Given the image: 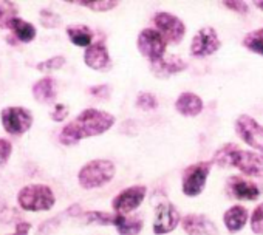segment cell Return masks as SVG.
Masks as SVG:
<instances>
[{
  "mask_svg": "<svg viewBox=\"0 0 263 235\" xmlns=\"http://www.w3.org/2000/svg\"><path fill=\"white\" fill-rule=\"evenodd\" d=\"M212 163L221 167H237L248 177L263 178V153L241 150L237 144L232 143L221 146L215 152Z\"/></svg>",
  "mask_w": 263,
  "mask_h": 235,
  "instance_id": "2",
  "label": "cell"
},
{
  "mask_svg": "<svg viewBox=\"0 0 263 235\" xmlns=\"http://www.w3.org/2000/svg\"><path fill=\"white\" fill-rule=\"evenodd\" d=\"M203 99L192 93V91H184L181 93L177 101H175V110L186 118H195L203 111Z\"/></svg>",
  "mask_w": 263,
  "mask_h": 235,
  "instance_id": "17",
  "label": "cell"
},
{
  "mask_svg": "<svg viewBox=\"0 0 263 235\" xmlns=\"http://www.w3.org/2000/svg\"><path fill=\"white\" fill-rule=\"evenodd\" d=\"M87 224H99V226H110L115 221V215L101 210H88L81 215Z\"/></svg>",
  "mask_w": 263,
  "mask_h": 235,
  "instance_id": "24",
  "label": "cell"
},
{
  "mask_svg": "<svg viewBox=\"0 0 263 235\" xmlns=\"http://www.w3.org/2000/svg\"><path fill=\"white\" fill-rule=\"evenodd\" d=\"M113 226L119 235H138L143 230V220L138 217H128L115 213Z\"/></svg>",
  "mask_w": 263,
  "mask_h": 235,
  "instance_id": "22",
  "label": "cell"
},
{
  "mask_svg": "<svg viewBox=\"0 0 263 235\" xmlns=\"http://www.w3.org/2000/svg\"><path fill=\"white\" fill-rule=\"evenodd\" d=\"M137 47L146 59H149L151 62H155L166 56L167 42L157 30L146 28L140 33L137 39Z\"/></svg>",
  "mask_w": 263,
  "mask_h": 235,
  "instance_id": "8",
  "label": "cell"
},
{
  "mask_svg": "<svg viewBox=\"0 0 263 235\" xmlns=\"http://www.w3.org/2000/svg\"><path fill=\"white\" fill-rule=\"evenodd\" d=\"M8 30H11L13 34H14V37H16L19 42H22V44H30V42H33V41L36 39V36H37L36 27H34L33 24H30V22L21 19V17L13 19V21L10 22V25H8Z\"/></svg>",
  "mask_w": 263,
  "mask_h": 235,
  "instance_id": "20",
  "label": "cell"
},
{
  "mask_svg": "<svg viewBox=\"0 0 263 235\" xmlns=\"http://www.w3.org/2000/svg\"><path fill=\"white\" fill-rule=\"evenodd\" d=\"M137 105L144 111H151V110H155L158 107V99L154 93L143 91L137 97Z\"/></svg>",
  "mask_w": 263,
  "mask_h": 235,
  "instance_id": "29",
  "label": "cell"
},
{
  "mask_svg": "<svg viewBox=\"0 0 263 235\" xmlns=\"http://www.w3.org/2000/svg\"><path fill=\"white\" fill-rule=\"evenodd\" d=\"M88 93L98 99H108L110 97V93H111V88L110 85L107 84H102V85H93L88 88Z\"/></svg>",
  "mask_w": 263,
  "mask_h": 235,
  "instance_id": "33",
  "label": "cell"
},
{
  "mask_svg": "<svg viewBox=\"0 0 263 235\" xmlns=\"http://www.w3.org/2000/svg\"><path fill=\"white\" fill-rule=\"evenodd\" d=\"M84 62L88 68L96 70V71H105L110 68L111 61L108 50L104 42H93L88 48H85L84 53Z\"/></svg>",
  "mask_w": 263,
  "mask_h": 235,
  "instance_id": "14",
  "label": "cell"
},
{
  "mask_svg": "<svg viewBox=\"0 0 263 235\" xmlns=\"http://www.w3.org/2000/svg\"><path fill=\"white\" fill-rule=\"evenodd\" d=\"M33 96L39 104H54L56 97H58V84L54 81V77L51 76H45L42 79H39L34 85H33Z\"/></svg>",
  "mask_w": 263,
  "mask_h": 235,
  "instance_id": "18",
  "label": "cell"
},
{
  "mask_svg": "<svg viewBox=\"0 0 263 235\" xmlns=\"http://www.w3.org/2000/svg\"><path fill=\"white\" fill-rule=\"evenodd\" d=\"M147 193L146 186H130L124 190H121L113 200H111V207L116 213L119 215H127L130 212H134L141 206Z\"/></svg>",
  "mask_w": 263,
  "mask_h": 235,
  "instance_id": "9",
  "label": "cell"
},
{
  "mask_svg": "<svg viewBox=\"0 0 263 235\" xmlns=\"http://www.w3.org/2000/svg\"><path fill=\"white\" fill-rule=\"evenodd\" d=\"M116 167L110 160H91L78 173V183L82 189L91 190L105 186L115 177Z\"/></svg>",
  "mask_w": 263,
  "mask_h": 235,
  "instance_id": "4",
  "label": "cell"
},
{
  "mask_svg": "<svg viewBox=\"0 0 263 235\" xmlns=\"http://www.w3.org/2000/svg\"><path fill=\"white\" fill-rule=\"evenodd\" d=\"M54 203V192L47 184H28L17 192V204L27 212H45Z\"/></svg>",
  "mask_w": 263,
  "mask_h": 235,
  "instance_id": "3",
  "label": "cell"
},
{
  "mask_svg": "<svg viewBox=\"0 0 263 235\" xmlns=\"http://www.w3.org/2000/svg\"><path fill=\"white\" fill-rule=\"evenodd\" d=\"M180 223H181L180 212L172 203L164 201V203H160L155 207V218H154V233L155 235L169 233Z\"/></svg>",
  "mask_w": 263,
  "mask_h": 235,
  "instance_id": "11",
  "label": "cell"
},
{
  "mask_svg": "<svg viewBox=\"0 0 263 235\" xmlns=\"http://www.w3.org/2000/svg\"><path fill=\"white\" fill-rule=\"evenodd\" d=\"M226 192L229 197L240 201H255L261 193L260 187L254 181L243 177H231L226 181Z\"/></svg>",
  "mask_w": 263,
  "mask_h": 235,
  "instance_id": "13",
  "label": "cell"
},
{
  "mask_svg": "<svg viewBox=\"0 0 263 235\" xmlns=\"http://www.w3.org/2000/svg\"><path fill=\"white\" fill-rule=\"evenodd\" d=\"M220 45L221 44L217 31L211 27H204L194 36L191 44V54L194 57H208L217 53Z\"/></svg>",
  "mask_w": 263,
  "mask_h": 235,
  "instance_id": "12",
  "label": "cell"
},
{
  "mask_svg": "<svg viewBox=\"0 0 263 235\" xmlns=\"http://www.w3.org/2000/svg\"><path fill=\"white\" fill-rule=\"evenodd\" d=\"M254 5H255L258 10H261V11H263V0H257V2H254Z\"/></svg>",
  "mask_w": 263,
  "mask_h": 235,
  "instance_id": "36",
  "label": "cell"
},
{
  "mask_svg": "<svg viewBox=\"0 0 263 235\" xmlns=\"http://www.w3.org/2000/svg\"><path fill=\"white\" fill-rule=\"evenodd\" d=\"M19 14L16 2H0V28H8L10 22Z\"/></svg>",
  "mask_w": 263,
  "mask_h": 235,
  "instance_id": "26",
  "label": "cell"
},
{
  "mask_svg": "<svg viewBox=\"0 0 263 235\" xmlns=\"http://www.w3.org/2000/svg\"><path fill=\"white\" fill-rule=\"evenodd\" d=\"M251 229L257 235H263V203L255 206L251 213Z\"/></svg>",
  "mask_w": 263,
  "mask_h": 235,
  "instance_id": "30",
  "label": "cell"
},
{
  "mask_svg": "<svg viewBox=\"0 0 263 235\" xmlns=\"http://www.w3.org/2000/svg\"><path fill=\"white\" fill-rule=\"evenodd\" d=\"M65 57L64 56H61V54H58V56H53V57H50V59H47V61H42V62H39L37 65H36V68L39 70V71H56V70H61L64 65H65Z\"/></svg>",
  "mask_w": 263,
  "mask_h": 235,
  "instance_id": "27",
  "label": "cell"
},
{
  "mask_svg": "<svg viewBox=\"0 0 263 235\" xmlns=\"http://www.w3.org/2000/svg\"><path fill=\"white\" fill-rule=\"evenodd\" d=\"M13 153V144L11 141L5 140V138H0V167H4L8 160L11 158Z\"/></svg>",
  "mask_w": 263,
  "mask_h": 235,
  "instance_id": "31",
  "label": "cell"
},
{
  "mask_svg": "<svg viewBox=\"0 0 263 235\" xmlns=\"http://www.w3.org/2000/svg\"><path fill=\"white\" fill-rule=\"evenodd\" d=\"M115 124V116L105 110L87 108L70 121L59 133V143L74 146L84 138L98 136L110 130Z\"/></svg>",
  "mask_w": 263,
  "mask_h": 235,
  "instance_id": "1",
  "label": "cell"
},
{
  "mask_svg": "<svg viewBox=\"0 0 263 235\" xmlns=\"http://www.w3.org/2000/svg\"><path fill=\"white\" fill-rule=\"evenodd\" d=\"M154 24L157 27V31L164 37L167 44L178 45L184 39L186 27L177 16L166 11H160L154 16Z\"/></svg>",
  "mask_w": 263,
  "mask_h": 235,
  "instance_id": "7",
  "label": "cell"
},
{
  "mask_svg": "<svg viewBox=\"0 0 263 235\" xmlns=\"http://www.w3.org/2000/svg\"><path fill=\"white\" fill-rule=\"evenodd\" d=\"M223 5L238 14H246L249 11V7L246 2H238V0H226V2H223Z\"/></svg>",
  "mask_w": 263,
  "mask_h": 235,
  "instance_id": "34",
  "label": "cell"
},
{
  "mask_svg": "<svg viewBox=\"0 0 263 235\" xmlns=\"http://www.w3.org/2000/svg\"><path fill=\"white\" fill-rule=\"evenodd\" d=\"M39 16H41L39 21H41L42 27H45V28L53 30V28L61 27V24H62L61 16L56 14V13H53L51 10H41V14H39Z\"/></svg>",
  "mask_w": 263,
  "mask_h": 235,
  "instance_id": "28",
  "label": "cell"
},
{
  "mask_svg": "<svg viewBox=\"0 0 263 235\" xmlns=\"http://www.w3.org/2000/svg\"><path fill=\"white\" fill-rule=\"evenodd\" d=\"M30 230H31V224L27 223V221H21V223L16 224V230L13 233H10V235H28Z\"/></svg>",
  "mask_w": 263,
  "mask_h": 235,
  "instance_id": "35",
  "label": "cell"
},
{
  "mask_svg": "<svg viewBox=\"0 0 263 235\" xmlns=\"http://www.w3.org/2000/svg\"><path fill=\"white\" fill-rule=\"evenodd\" d=\"M248 218H249V213H248V209L240 206V204H235L232 207H229L224 215H223V223L226 226V229L232 233L235 232H240L245 224L248 223Z\"/></svg>",
  "mask_w": 263,
  "mask_h": 235,
  "instance_id": "19",
  "label": "cell"
},
{
  "mask_svg": "<svg viewBox=\"0 0 263 235\" xmlns=\"http://www.w3.org/2000/svg\"><path fill=\"white\" fill-rule=\"evenodd\" d=\"M243 47L255 54L263 56V28L248 33L243 39Z\"/></svg>",
  "mask_w": 263,
  "mask_h": 235,
  "instance_id": "23",
  "label": "cell"
},
{
  "mask_svg": "<svg viewBox=\"0 0 263 235\" xmlns=\"http://www.w3.org/2000/svg\"><path fill=\"white\" fill-rule=\"evenodd\" d=\"M71 4L85 7V8H88L91 11H98V13L110 11L119 5V2H116V0H78V2H71Z\"/></svg>",
  "mask_w": 263,
  "mask_h": 235,
  "instance_id": "25",
  "label": "cell"
},
{
  "mask_svg": "<svg viewBox=\"0 0 263 235\" xmlns=\"http://www.w3.org/2000/svg\"><path fill=\"white\" fill-rule=\"evenodd\" d=\"M187 65L183 59L177 57V56H164L160 61L151 62V70L152 73L160 77V79H166L171 77L172 74H177L183 70H186Z\"/></svg>",
  "mask_w": 263,
  "mask_h": 235,
  "instance_id": "16",
  "label": "cell"
},
{
  "mask_svg": "<svg viewBox=\"0 0 263 235\" xmlns=\"http://www.w3.org/2000/svg\"><path fill=\"white\" fill-rule=\"evenodd\" d=\"M68 107L65 105V104H54V107H53V110H51V113H50V116H51V120L54 121V123H62L65 118L68 116Z\"/></svg>",
  "mask_w": 263,
  "mask_h": 235,
  "instance_id": "32",
  "label": "cell"
},
{
  "mask_svg": "<svg viewBox=\"0 0 263 235\" xmlns=\"http://www.w3.org/2000/svg\"><path fill=\"white\" fill-rule=\"evenodd\" d=\"M0 121H2L7 133L13 136H21L31 129L34 116L25 107H5L0 111Z\"/></svg>",
  "mask_w": 263,
  "mask_h": 235,
  "instance_id": "5",
  "label": "cell"
},
{
  "mask_svg": "<svg viewBox=\"0 0 263 235\" xmlns=\"http://www.w3.org/2000/svg\"><path fill=\"white\" fill-rule=\"evenodd\" d=\"M181 227L187 235H218V229L206 215L191 213L181 220Z\"/></svg>",
  "mask_w": 263,
  "mask_h": 235,
  "instance_id": "15",
  "label": "cell"
},
{
  "mask_svg": "<svg viewBox=\"0 0 263 235\" xmlns=\"http://www.w3.org/2000/svg\"><path fill=\"white\" fill-rule=\"evenodd\" d=\"M70 42L76 47H84V48H88L91 44H93V31L87 27V25H82V24H73V25H68L67 30H65Z\"/></svg>",
  "mask_w": 263,
  "mask_h": 235,
  "instance_id": "21",
  "label": "cell"
},
{
  "mask_svg": "<svg viewBox=\"0 0 263 235\" xmlns=\"http://www.w3.org/2000/svg\"><path fill=\"white\" fill-rule=\"evenodd\" d=\"M235 133L254 150L263 152V126H260L252 116L241 114L235 123Z\"/></svg>",
  "mask_w": 263,
  "mask_h": 235,
  "instance_id": "10",
  "label": "cell"
},
{
  "mask_svg": "<svg viewBox=\"0 0 263 235\" xmlns=\"http://www.w3.org/2000/svg\"><path fill=\"white\" fill-rule=\"evenodd\" d=\"M209 173H211V163H208V161H200V163L187 166L184 169L183 178H181L183 193L186 197L200 195L204 190Z\"/></svg>",
  "mask_w": 263,
  "mask_h": 235,
  "instance_id": "6",
  "label": "cell"
}]
</instances>
